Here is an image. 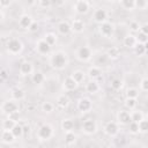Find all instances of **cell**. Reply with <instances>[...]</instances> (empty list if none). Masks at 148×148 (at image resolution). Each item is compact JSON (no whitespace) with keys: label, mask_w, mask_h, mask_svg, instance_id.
<instances>
[{"label":"cell","mask_w":148,"mask_h":148,"mask_svg":"<svg viewBox=\"0 0 148 148\" xmlns=\"http://www.w3.org/2000/svg\"><path fill=\"white\" fill-rule=\"evenodd\" d=\"M30 32H35V31H37L38 30V23L36 22V21H34L32 23H31V25H30V28L28 29Z\"/></svg>","instance_id":"cell-48"},{"label":"cell","mask_w":148,"mask_h":148,"mask_svg":"<svg viewBox=\"0 0 148 148\" xmlns=\"http://www.w3.org/2000/svg\"><path fill=\"white\" fill-rule=\"evenodd\" d=\"M16 123H17V121H15V120H13V119H10V118H7V119H5V120L2 121L1 127H2V130H12V128L15 126Z\"/></svg>","instance_id":"cell-32"},{"label":"cell","mask_w":148,"mask_h":148,"mask_svg":"<svg viewBox=\"0 0 148 148\" xmlns=\"http://www.w3.org/2000/svg\"><path fill=\"white\" fill-rule=\"evenodd\" d=\"M54 109V105L51 103V102H44L42 104V111L45 112V113H51Z\"/></svg>","instance_id":"cell-38"},{"label":"cell","mask_w":148,"mask_h":148,"mask_svg":"<svg viewBox=\"0 0 148 148\" xmlns=\"http://www.w3.org/2000/svg\"><path fill=\"white\" fill-rule=\"evenodd\" d=\"M7 51L10 53V54H18L21 51H22V49H23V44H22V42L20 40V39H17V38H12V39H9L8 42H7Z\"/></svg>","instance_id":"cell-4"},{"label":"cell","mask_w":148,"mask_h":148,"mask_svg":"<svg viewBox=\"0 0 148 148\" xmlns=\"http://www.w3.org/2000/svg\"><path fill=\"white\" fill-rule=\"evenodd\" d=\"M44 39L52 46V45H54L56 43H57V39H58V37H57V35L56 34H52V32H49V34H46L45 35V37H44Z\"/></svg>","instance_id":"cell-36"},{"label":"cell","mask_w":148,"mask_h":148,"mask_svg":"<svg viewBox=\"0 0 148 148\" xmlns=\"http://www.w3.org/2000/svg\"><path fill=\"white\" fill-rule=\"evenodd\" d=\"M139 130H140V132H142V133H146V132H148V119H141L140 121H139Z\"/></svg>","instance_id":"cell-42"},{"label":"cell","mask_w":148,"mask_h":148,"mask_svg":"<svg viewBox=\"0 0 148 148\" xmlns=\"http://www.w3.org/2000/svg\"><path fill=\"white\" fill-rule=\"evenodd\" d=\"M121 87H123V81L120 79H113L111 81V88L113 90H119L121 89Z\"/></svg>","instance_id":"cell-43"},{"label":"cell","mask_w":148,"mask_h":148,"mask_svg":"<svg viewBox=\"0 0 148 148\" xmlns=\"http://www.w3.org/2000/svg\"><path fill=\"white\" fill-rule=\"evenodd\" d=\"M126 97L131 98H138L139 97V90L136 88H128L126 90Z\"/></svg>","instance_id":"cell-41"},{"label":"cell","mask_w":148,"mask_h":148,"mask_svg":"<svg viewBox=\"0 0 148 148\" xmlns=\"http://www.w3.org/2000/svg\"><path fill=\"white\" fill-rule=\"evenodd\" d=\"M140 24L138 23V22H135V21H132L131 23H130V29L133 31V32H139L140 31Z\"/></svg>","instance_id":"cell-44"},{"label":"cell","mask_w":148,"mask_h":148,"mask_svg":"<svg viewBox=\"0 0 148 148\" xmlns=\"http://www.w3.org/2000/svg\"><path fill=\"white\" fill-rule=\"evenodd\" d=\"M1 142L5 145H10L15 141V135L13 134V132L10 130H2L1 131V135H0Z\"/></svg>","instance_id":"cell-13"},{"label":"cell","mask_w":148,"mask_h":148,"mask_svg":"<svg viewBox=\"0 0 148 148\" xmlns=\"http://www.w3.org/2000/svg\"><path fill=\"white\" fill-rule=\"evenodd\" d=\"M38 5L42 8H49L51 6V0H38Z\"/></svg>","instance_id":"cell-46"},{"label":"cell","mask_w":148,"mask_h":148,"mask_svg":"<svg viewBox=\"0 0 148 148\" xmlns=\"http://www.w3.org/2000/svg\"><path fill=\"white\" fill-rule=\"evenodd\" d=\"M12 3V0H0V6H1V8L2 9H5V8H7V7H9V5Z\"/></svg>","instance_id":"cell-47"},{"label":"cell","mask_w":148,"mask_h":148,"mask_svg":"<svg viewBox=\"0 0 148 148\" xmlns=\"http://www.w3.org/2000/svg\"><path fill=\"white\" fill-rule=\"evenodd\" d=\"M72 76L74 77V80H75L77 83H81V82L84 80V73H83L82 71H80V69L74 71V72L72 73Z\"/></svg>","instance_id":"cell-33"},{"label":"cell","mask_w":148,"mask_h":148,"mask_svg":"<svg viewBox=\"0 0 148 148\" xmlns=\"http://www.w3.org/2000/svg\"><path fill=\"white\" fill-rule=\"evenodd\" d=\"M32 22H34L32 17H31L30 15H28V14H23V15H21L20 18H18V25H20L22 29H29Z\"/></svg>","instance_id":"cell-16"},{"label":"cell","mask_w":148,"mask_h":148,"mask_svg":"<svg viewBox=\"0 0 148 148\" xmlns=\"http://www.w3.org/2000/svg\"><path fill=\"white\" fill-rule=\"evenodd\" d=\"M86 90H87L89 94H96V92L99 90V86H98V83H97L96 81L91 80V81H89V82L86 84Z\"/></svg>","instance_id":"cell-27"},{"label":"cell","mask_w":148,"mask_h":148,"mask_svg":"<svg viewBox=\"0 0 148 148\" xmlns=\"http://www.w3.org/2000/svg\"><path fill=\"white\" fill-rule=\"evenodd\" d=\"M50 64L56 69H64L67 66V64H68L67 54L64 51H57V52H54L51 56V58H50Z\"/></svg>","instance_id":"cell-1"},{"label":"cell","mask_w":148,"mask_h":148,"mask_svg":"<svg viewBox=\"0 0 148 148\" xmlns=\"http://www.w3.org/2000/svg\"><path fill=\"white\" fill-rule=\"evenodd\" d=\"M77 86H79V83L74 80V77L72 75L65 77V80L62 82V89L65 91H73V90H75L77 88Z\"/></svg>","instance_id":"cell-11"},{"label":"cell","mask_w":148,"mask_h":148,"mask_svg":"<svg viewBox=\"0 0 148 148\" xmlns=\"http://www.w3.org/2000/svg\"><path fill=\"white\" fill-rule=\"evenodd\" d=\"M134 5L136 9H146L148 7V0H134Z\"/></svg>","instance_id":"cell-39"},{"label":"cell","mask_w":148,"mask_h":148,"mask_svg":"<svg viewBox=\"0 0 148 148\" xmlns=\"http://www.w3.org/2000/svg\"><path fill=\"white\" fill-rule=\"evenodd\" d=\"M146 51H147L146 46L142 43H136V45L134 46V52H135L136 56H143L146 53Z\"/></svg>","instance_id":"cell-35"},{"label":"cell","mask_w":148,"mask_h":148,"mask_svg":"<svg viewBox=\"0 0 148 148\" xmlns=\"http://www.w3.org/2000/svg\"><path fill=\"white\" fill-rule=\"evenodd\" d=\"M131 118H132V121L139 123L141 119H143V113L140 110H135V109L131 110Z\"/></svg>","instance_id":"cell-31"},{"label":"cell","mask_w":148,"mask_h":148,"mask_svg":"<svg viewBox=\"0 0 148 148\" xmlns=\"http://www.w3.org/2000/svg\"><path fill=\"white\" fill-rule=\"evenodd\" d=\"M34 3H35L34 0H29V5H34Z\"/></svg>","instance_id":"cell-52"},{"label":"cell","mask_w":148,"mask_h":148,"mask_svg":"<svg viewBox=\"0 0 148 148\" xmlns=\"http://www.w3.org/2000/svg\"><path fill=\"white\" fill-rule=\"evenodd\" d=\"M57 30L60 35H68L72 30V25L67 21H60L57 25Z\"/></svg>","instance_id":"cell-18"},{"label":"cell","mask_w":148,"mask_h":148,"mask_svg":"<svg viewBox=\"0 0 148 148\" xmlns=\"http://www.w3.org/2000/svg\"><path fill=\"white\" fill-rule=\"evenodd\" d=\"M57 104H58V106H59V108L65 109V108H67V106H68V104H69V98H68L65 94L59 95V96L57 97Z\"/></svg>","instance_id":"cell-28"},{"label":"cell","mask_w":148,"mask_h":148,"mask_svg":"<svg viewBox=\"0 0 148 148\" xmlns=\"http://www.w3.org/2000/svg\"><path fill=\"white\" fill-rule=\"evenodd\" d=\"M120 56V50L117 46H111L106 51V57L110 59H117Z\"/></svg>","instance_id":"cell-25"},{"label":"cell","mask_w":148,"mask_h":148,"mask_svg":"<svg viewBox=\"0 0 148 148\" xmlns=\"http://www.w3.org/2000/svg\"><path fill=\"white\" fill-rule=\"evenodd\" d=\"M138 40H136V36L133 35V34H128L124 37V45L126 47H131V49H134V46L136 45Z\"/></svg>","instance_id":"cell-20"},{"label":"cell","mask_w":148,"mask_h":148,"mask_svg":"<svg viewBox=\"0 0 148 148\" xmlns=\"http://www.w3.org/2000/svg\"><path fill=\"white\" fill-rule=\"evenodd\" d=\"M71 25H72V30H73L74 32H76V34H81V32L84 30V23H83V21L80 20V18L73 20L72 23H71Z\"/></svg>","instance_id":"cell-19"},{"label":"cell","mask_w":148,"mask_h":148,"mask_svg":"<svg viewBox=\"0 0 148 148\" xmlns=\"http://www.w3.org/2000/svg\"><path fill=\"white\" fill-rule=\"evenodd\" d=\"M36 50L39 54H49L51 51V45L44 38H42L36 43Z\"/></svg>","instance_id":"cell-10"},{"label":"cell","mask_w":148,"mask_h":148,"mask_svg":"<svg viewBox=\"0 0 148 148\" xmlns=\"http://www.w3.org/2000/svg\"><path fill=\"white\" fill-rule=\"evenodd\" d=\"M29 130H30V127H29L28 125H24V126H23V132H24V134L29 133Z\"/></svg>","instance_id":"cell-51"},{"label":"cell","mask_w":148,"mask_h":148,"mask_svg":"<svg viewBox=\"0 0 148 148\" xmlns=\"http://www.w3.org/2000/svg\"><path fill=\"white\" fill-rule=\"evenodd\" d=\"M135 36H136V40H138V43H142V44H145V43L148 42V35L145 34V32H142V31L136 32Z\"/></svg>","instance_id":"cell-40"},{"label":"cell","mask_w":148,"mask_h":148,"mask_svg":"<svg viewBox=\"0 0 148 148\" xmlns=\"http://www.w3.org/2000/svg\"><path fill=\"white\" fill-rule=\"evenodd\" d=\"M87 74H88V76L90 79H97V77H99L102 75V69L98 66H91V67H89Z\"/></svg>","instance_id":"cell-21"},{"label":"cell","mask_w":148,"mask_h":148,"mask_svg":"<svg viewBox=\"0 0 148 148\" xmlns=\"http://www.w3.org/2000/svg\"><path fill=\"white\" fill-rule=\"evenodd\" d=\"M0 75H1V79H2V80H6L7 76H8V75H7V72H6L5 69H1V74H0Z\"/></svg>","instance_id":"cell-50"},{"label":"cell","mask_w":148,"mask_h":148,"mask_svg":"<svg viewBox=\"0 0 148 148\" xmlns=\"http://www.w3.org/2000/svg\"><path fill=\"white\" fill-rule=\"evenodd\" d=\"M44 80H45V76H44V74H43L42 72H39V71H37V72H35L34 74H31V81H32L35 84H42V83L44 82Z\"/></svg>","instance_id":"cell-26"},{"label":"cell","mask_w":148,"mask_h":148,"mask_svg":"<svg viewBox=\"0 0 148 148\" xmlns=\"http://www.w3.org/2000/svg\"><path fill=\"white\" fill-rule=\"evenodd\" d=\"M18 101H15V99H8L6 102H3V104L1 105V111L2 113L5 114H10V113H14V112H18L20 111V105L17 103Z\"/></svg>","instance_id":"cell-3"},{"label":"cell","mask_w":148,"mask_h":148,"mask_svg":"<svg viewBox=\"0 0 148 148\" xmlns=\"http://www.w3.org/2000/svg\"><path fill=\"white\" fill-rule=\"evenodd\" d=\"M98 32L101 34L102 37L109 38V37H111V36L113 35V32H114V27H113L112 23L105 21V22H103V23L99 24V27H98Z\"/></svg>","instance_id":"cell-5"},{"label":"cell","mask_w":148,"mask_h":148,"mask_svg":"<svg viewBox=\"0 0 148 148\" xmlns=\"http://www.w3.org/2000/svg\"><path fill=\"white\" fill-rule=\"evenodd\" d=\"M91 108H92V103H91L90 98L82 97V98L79 99V102H77V109H79L80 112H82V113L89 112L91 110Z\"/></svg>","instance_id":"cell-8"},{"label":"cell","mask_w":148,"mask_h":148,"mask_svg":"<svg viewBox=\"0 0 148 148\" xmlns=\"http://www.w3.org/2000/svg\"><path fill=\"white\" fill-rule=\"evenodd\" d=\"M118 131H119V127L116 121H108L104 125V133L109 136H116L118 134Z\"/></svg>","instance_id":"cell-9"},{"label":"cell","mask_w":148,"mask_h":148,"mask_svg":"<svg viewBox=\"0 0 148 148\" xmlns=\"http://www.w3.org/2000/svg\"><path fill=\"white\" fill-rule=\"evenodd\" d=\"M117 120L119 124L121 125H128L131 121H132V118H131V112L126 111V110H120L118 111L117 113Z\"/></svg>","instance_id":"cell-12"},{"label":"cell","mask_w":148,"mask_h":148,"mask_svg":"<svg viewBox=\"0 0 148 148\" xmlns=\"http://www.w3.org/2000/svg\"><path fill=\"white\" fill-rule=\"evenodd\" d=\"M74 9L77 14H86L89 10V2L87 0H76Z\"/></svg>","instance_id":"cell-14"},{"label":"cell","mask_w":148,"mask_h":148,"mask_svg":"<svg viewBox=\"0 0 148 148\" xmlns=\"http://www.w3.org/2000/svg\"><path fill=\"white\" fill-rule=\"evenodd\" d=\"M76 57L81 61H88V60H90L91 57H92L91 49L89 46H81V47H79L77 51H76Z\"/></svg>","instance_id":"cell-7"},{"label":"cell","mask_w":148,"mask_h":148,"mask_svg":"<svg viewBox=\"0 0 148 148\" xmlns=\"http://www.w3.org/2000/svg\"><path fill=\"white\" fill-rule=\"evenodd\" d=\"M10 96L15 101H21L24 98V91L21 88H13L10 90Z\"/></svg>","instance_id":"cell-22"},{"label":"cell","mask_w":148,"mask_h":148,"mask_svg":"<svg viewBox=\"0 0 148 148\" xmlns=\"http://www.w3.org/2000/svg\"><path fill=\"white\" fill-rule=\"evenodd\" d=\"M145 46H146V50L148 51V42H147V43H145Z\"/></svg>","instance_id":"cell-53"},{"label":"cell","mask_w":148,"mask_h":148,"mask_svg":"<svg viewBox=\"0 0 148 148\" xmlns=\"http://www.w3.org/2000/svg\"><path fill=\"white\" fill-rule=\"evenodd\" d=\"M128 131H130L131 134H138V133L140 132V130H139V123H136V121H131V123L128 124Z\"/></svg>","instance_id":"cell-37"},{"label":"cell","mask_w":148,"mask_h":148,"mask_svg":"<svg viewBox=\"0 0 148 148\" xmlns=\"http://www.w3.org/2000/svg\"><path fill=\"white\" fill-rule=\"evenodd\" d=\"M18 71H20L21 75H24V76L25 75H30V74L34 73V66L29 61H23V62H21Z\"/></svg>","instance_id":"cell-17"},{"label":"cell","mask_w":148,"mask_h":148,"mask_svg":"<svg viewBox=\"0 0 148 148\" xmlns=\"http://www.w3.org/2000/svg\"><path fill=\"white\" fill-rule=\"evenodd\" d=\"M106 17H108V13L103 8H98V9H96L94 12V20H95V22H97L99 24L103 23V22H105L106 21Z\"/></svg>","instance_id":"cell-15"},{"label":"cell","mask_w":148,"mask_h":148,"mask_svg":"<svg viewBox=\"0 0 148 148\" xmlns=\"http://www.w3.org/2000/svg\"><path fill=\"white\" fill-rule=\"evenodd\" d=\"M140 89L143 91H148V77H143L140 82Z\"/></svg>","instance_id":"cell-45"},{"label":"cell","mask_w":148,"mask_h":148,"mask_svg":"<svg viewBox=\"0 0 148 148\" xmlns=\"http://www.w3.org/2000/svg\"><path fill=\"white\" fill-rule=\"evenodd\" d=\"M97 131V124L94 119H86L82 123V132L87 135H91L96 133Z\"/></svg>","instance_id":"cell-6"},{"label":"cell","mask_w":148,"mask_h":148,"mask_svg":"<svg viewBox=\"0 0 148 148\" xmlns=\"http://www.w3.org/2000/svg\"><path fill=\"white\" fill-rule=\"evenodd\" d=\"M36 135H37V138H38L40 141L50 140V139L52 138V135H53V127H52L50 124H43V125L38 128Z\"/></svg>","instance_id":"cell-2"},{"label":"cell","mask_w":148,"mask_h":148,"mask_svg":"<svg viewBox=\"0 0 148 148\" xmlns=\"http://www.w3.org/2000/svg\"><path fill=\"white\" fill-rule=\"evenodd\" d=\"M61 128L64 130V132L73 131L74 130V121L69 118H64L61 120Z\"/></svg>","instance_id":"cell-24"},{"label":"cell","mask_w":148,"mask_h":148,"mask_svg":"<svg viewBox=\"0 0 148 148\" xmlns=\"http://www.w3.org/2000/svg\"><path fill=\"white\" fill-rule=\"evenodd\" d=\"M64 138H65L66 145H68V146L74 145L75 141H76V134L74 133V131H67V132H65V136Z\"/></svg>","instance_id":"cell-23"},{"label":"cell","mask_w":148,"mask_h":148,"mask_svg":"<svg viewBox=\"0 0 148 148\" xmlns=\"http://www.w3.org/2000/svg\"><path fill=\"white\" fill-rule=\"evenodd\" d=\"M140 31H142V32H145V34H147V35H148V23L142 24V25L140 27Z\"/></svg>","instance_id":"cell-49"},{"label":"cell","mask_w":148,"mask_h":148,"mask_svg":"<svg viewBox=\"0 0 148 148\" xmlns=\"http://www.w3.org/2000/svg\"><path fill=\"white\" fill-rule=\"evenodd\" d=\"M138 105V98H131V97H126L125 99V106L128 110H134Z\"/></svg>","instance_id":"cell-30"},{"label":"cell","mask_w":148,"mask_h":148,"mask_svg":"<svg viewBox=\"0 0 148 148\" xmlns=\"http://www.w3.org/2000/svg\"><path fill=\"white\" fill-rule=\"evenodd\" d=\"M123 8L127 9V10H133L135 8V5H134V0H119Z\"/></svg>","instance_id":"cell-34"},{"label":"cell","mask_w":148,"mask_h":148,"mask_svg":"<svg viewBox=\"0 0 148 148\" xmlns=\"http://www.w3.org/2000/svg\"><path fill=\"white\" fill-rule=\"evenodd\" d=\"M10 131L13 132V134L15 135V138H21V136H23V135H24L23 126H22V125H20L18 123H16V124H15V126H14Z\"/></svg>","instance_id":"cell-29"}]
</instances>
